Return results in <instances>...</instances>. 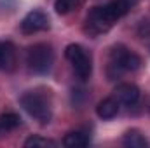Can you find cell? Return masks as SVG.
<instances>
[{"mask_svg": "<svg viewBox=\"0 0 150 148\" xmlns=\"http://www.w3.org/2000/svg\"><path fill=\"white\" fill-rule=\"evenodd\" d=\"M142 65H143V61L136 52L129 51L122 44H117L110 49V61H108V68H107L108 80H115L124 72H136L142 68Z\"/></svg>", "mask_w": 150, "mask_h": 148, "instance_id": "obj_1", "label": "cell"}, {"mask_svg": "<svg viewBox=\"0 0 150 148\" xmlns=\"http://www.w3.org/2000/svg\"><path fill=\"white\" fill-rule=\"evenodd\" d=\"M19 105L30 117H33L38 124L45 125L52 118V105L51 96L42 91H26L19 98Z\"/></svg>", "mask_w": 150, "mask_h": 148, "instance_id": "obj_2", "label": "cell"}, {"mask_svg": "<svg viewBox=\"0 0 150 148\" xmlns=\"http://www.w3.org/2000/svg\"><path fill=\"white\" fill-rule=\"evenodd\" d=\"M26 65L28 68L37 75H47L52 70L54 65V51L51 44L38 42L28 47L26 52Z\"/></svg>", "mask_w": 150, "mask_h": 148, "instance_id": "obj_3", "label": "cell"}, {"mask_svg": "<svg viewBox=\"0 0 150 148\" xmlns=\"http://www.w3.org/2000/svg\"><path fill=\"white\" fill-rule=\"evenodd\" d=\"M65 58L70 61L79 80L86 82L93 75V58L80 44H68L65 49Z\"/></svg>", "mask_w": 150, "mask_h": 148, "instance_id": "obj_4", "label": "cell"}, {"mask_svg": "<svg viewBox=\"0 0 150 148\" xmlns=\"http://www.w3.org/2000/svg\"><path fill=\"white\" fill-rule=\"evenodd\" d=\"M113 26V23L110 21V18L107 16L103 5L93 7L87 16H86V23H84V33L89 37H98L101 33H107Z\"/></svg>", "mask_w": 150, "mask_h": 148, "instance_id": "obj_5", "label": "cell"}, {"mask_svg": "<svg viewBox=\"0 0 150 148\" xmlns=\"http://www.w3.org/2000/svg\"><path fill=\"white\" fill-rule=\"evenodd\" d=\"M49 26H51L49 16L40 9L30 11L19 23V28L25 35H33V33H38V32H45V30H49Z\"/></svg>", "mask_w": 150, "mask_h": 148, "instance_id": "obj_6", "label": "cell"}, {"mask_svg": "<svg viewBox=\"0 0 150 148\" xmlns=\"http://www.w3.org/2000/svg\"><path fill=\"white\" fill-rule=\"evenodd\" d=\"M140 96H142L140 87L134 84H119L113 89V98L126 106H134L140 101Z\"/></svg>", "mask_w": 150, "mask_h": 148, "instance_id": "obj_7", "label": "cell"}, {"mask_svg": "<svg viewBox=\"0 0 150 148\" xmlns=\"http://www.w3.org/2000/svg\"><path fill=\"white\" fill-rule=\"evenodd\" d=\"M136 4H138V0H112V2H108V4H105L103 9H105L107 16L110 18V21L115 25V23H117L120 18H124Z\"/></svg>", "mask_w": 150, "mask_h": 148, "instance_id": "obj_8", "label": "cell"}, {"mask_svg": "<svg viewBox=\"0 0 150 148\" xmlns=\"http://www.w3.org/2000/svg\"><path fill=\"white\" fill-rule=\"evenodd\" d=\"M16 66V47L9 40H0V72H12Z\"/></svg>", "mask_w": 150, "mask_h": 148, "instance_id": "obj_9", "label": "cell"}, {"mask_svg": "<svg viewBox=\"0 0 150 148\" xmlns=\"http://www.w3.org/2000/svg\"><path fill=\"white\" fill-rule=\"evenodd\" d=\"M119 106H120V103L110 96V98H105V99H101L100 103H98V106H96V115L100 117V118H103V120H110L113 118L117 113H119Z\"/></svg>", "mask_w": 150, "mask_h": 148, "instance_id": "obj_10", "label": "cell"}, {"mask_svg": "<svg viewBox=\"0 0 150 148\" xmlns=\"http://www.w3.org/2000/svg\"><path fill=\"white\" fill-rule=\"evenodd\" d=\"M122 145L127 148H147L149 147V140L138 129H129L122 136Z\"/></svg>", "mask_w": 150, "mask_h": 148, "instance_id": "obj_11", "label": "cell"}, {"mask_svg": "<svg viewBox=\"0 0 150 148\" xmlns=\"http://www.w3.org/2000/svg\"><path fill=\"white\" fill-rule=\"evenodd\" d=\"M63 145L68 148H84L89 145V136L84 131H70L65 134Z\"/></svg>", "mask_w": 150, "mask_h": 148, "instance_id": "obj_12", "label": "cell"}, {"mask_svg": "<svg viewBox=\"0 0 150 148\" xmlns=\"http://www.w3.org/2000/svg\"><path fill=\"white\" fill-rule=\"evenodd\" d=\"M21 125V117L14 111L0 113V134H7Z\"/></svg>", "mask_w": 150, "mask_h": 148, "instance_id": "obj_13", "label": "cell"}, {"mask_svg": "<svg viewBox=\"0 0 150 148\" xmlns=\"http://www.w3.org/2000/svg\"><path fill=\"white\" fill-rule=\"evenodd\" d=\"M84 0H54V11L59 14V16H67L70 14L72 11L79 9L82 5Z\"/></svg>", "mask_w": 150, "mask_h": 148, "instance_id": "obj_14", "label": "cell"}, {"mask_svg": "<svg viewBox=\"0 0 150 148\" xmlns=\"http://www.w3.org/2000/svg\"><path fill=\"white\" fill-rule=\"evenodd\" d=\"M25 147L26 148H37V147H52L56 148L58 143L54 140H49V138H42V136H30L26 141H25Z\"/></svg>", "mask_w": 150, "mask_h": 148, "instance_id": "obj_15", "label": "cell"}, {"mask_svg": "<svg viewBox=\"0 0 150 148\" xmlns=\"http://www.w3.org/2000/svg\"><path fill=\"white\" fill-rule=\"evenodd\" d=\"M138 33H140V37H142V38L149 37V35H150V23H149V21H142Z\"/></svg>", "mask_w": 150, "mask_h": 148, "instance_id": "obj_16", "label": "cell"}]
</instances>
